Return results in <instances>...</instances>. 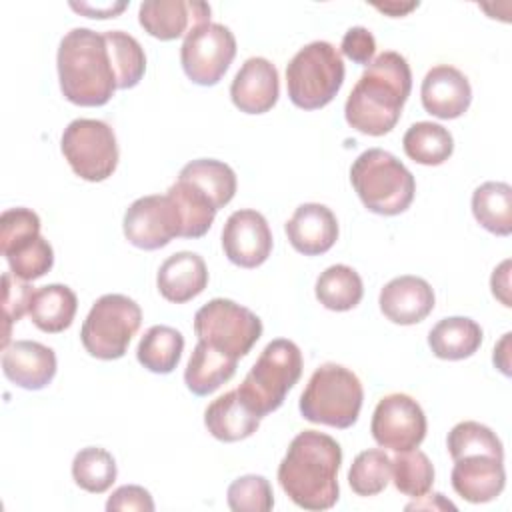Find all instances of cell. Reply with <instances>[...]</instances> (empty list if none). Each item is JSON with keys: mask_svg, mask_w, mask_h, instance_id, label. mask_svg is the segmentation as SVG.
<instances>
[{"mask_svg": "<svg viewBox=\"0 0 512 512\" xmlns=\"http://www.w3.org/2000/svg\"><path fill=\"white\" fill-rule=\"evenodd\" d=\"M236 362L238 360L198 340L184 370L186 388L196 396H208L216 392L224 382L234 376Z\"/></svg>", "mask_w": 512, "mask_h": 512, "instance_id": "cb8c5ba5", "label": "cell"}, {"mask_svg": "<svg viewBox=\"0 0 512 512\" xmlns=\"http://www.w3.org/2000/svg\"><path fill=\"white\" fill-rule=\"evenodd\" d=\"M204 426L220 442H238L258 430L260 416L246 406L238 390H230L208 404L204 410Z\"/></svg>", "mask_w": 512, "mask_h": 512, "instance_id": "603a6c76", "label": "cell"}, {"mask_svg": "<svg viewBox=\"0 0 512 512\" xmlns=\"http://www.w3.org/2000/svg\"><path fill=\"white\" fill-rule=\"evenodd\" d=\"M374 8L392 16V18H396V16H404L410 10L418 8V2H384V4H374Z\"/></svg>", "mask_w": 512, "mask_h": 512, "instance_id": "7dc6e473", "label": "cell"}, {"mask_svg": "<svg viewBox=\"0 0 512 512\" xmlns=\"http://www.w3.org/2000/svg\"><path fill=\"white\" fill-rule=\"evenodd\" d=\"M142 324L140 306L124 294L100 296L80 330V340L86 352L100 360L122 358L132 336Z\"/></svg>", "mask_w": 512, "mask_h": 512, "instance_id": "ba28073f", "label": "cell"}, {"mask_svg": "<svg viewBox=\"0 0 512 512\" xmlns=\"http://www.w3.org/2000/svg\"><path fill=\"white\" fill-rule=\"evenodd\" d=\"M482 344V328L466 316L442 318L428 332V346L436 358L464 360Z\"/></svg>", "mask_w": 512, "mask_h": 512, "instance_id": "d4e9b609", "label": "cell"}, {"mask_svg": "<svg viewBox=\"0 0 512 512\" xmlns=\"http://www.w3.org/2000/svg\"><path fill=\"white\" fill-rule=\"evenodd\" d=\"M116 460L114 456L98 446L82 448L72 460L74 482L92 494L106 492L116 482Z\"/></svg>", "mask_w": 512, "mask_h": 512, "instance_id": "e575fe53", "label": "cell"}, {"mask_svg": "<svg viewBox=\"0 0 512 512\" xmlns=\"http://www.w3.org/2000/svg\"><path fill=\"white\" fill-rule=\"evenodd\" d=\"M472 214L476 222L496 234L512 232V188L506 182H484L472 194Z\"/></svg>", "mask_w": 512, "mask_h": 512, "instance_id": "4316f807", "label": "cell"}, {"mask_svg": "<svg viewBox=\"0 0 512 512\" xmlns=\"http://www.w3.org/2000/svg\"><path fill=\"white\" fill-rule=\"evenodd\" d=\"M60 150L72 172L88 182L110 178L118 166L116 136L104 120H72L62 132Z\"/></svg>", "mask_w": 512, "mask_h": 512, "instance_id": "30bf717a", "label": "cell"}, {"mask_svg": "<svg viewBox=\"0 0 512 512\" xmlns=\"http://www.w3.org/2000/svg\"><path fill=\"white\" fill-rule=\"evenodd\" d=\"M194 332L200 342L238 360L262 336V320L246 306L228 298H214L194 314Z\"/></svg>", "mask_w": 512, "mask_h": 512, "instance_id": "9c48e42d", "label": "cell"}, {"mask_svg": "<svg viewBox=\"0 0 512 512\" xmlns=\"http://www.w3.org/2000/svg\"><path fill=\"white\" fill-rule=\"evenodd\" d=\"M106 510L108 512H124V510L152 512L154 500L146 488L136 484H126L112 492V496L106 502Z\"/></svg>", "mask_w": 512, "mask_h": 512, "instance_id": "7bdbcfd3", "label": "cell"}, {"mask_svg": "<svg viewBox=\"0 0 512 512\" xmlns=\"http://www.w3.org/2000/svg\"><path fill=\"white\" fill-rule=\"evenodd\" d=\"M392 480L398 492L422 498L434 484V466L422 450H404L392 458Z\"/></svg>", "mask_w": 512, "mask_h": 512, "instance_id": "8d00e7d4", "label": "cell"}, {"mask_svg": "<svg viewBox=\"0 0 512 512\" xmlns=\"http://www.w3.org/2000/svg\"><path fill=\"white\" fill-rule=\"evenodd\" d=\"M178 178L192 182L198 186L216 206V210L224 208L236 194V174L234 170L214 158H198L188 162Z\"/></svg>", "mask_w": 512, "mask_h": 512, "instance_id": "1f68e13d", "label": "cell"}, {"mask_svg": "<svg viewBox=\"0 0 512 512\" xmlns=\"http://www.w3.org/2000/svg\"><path fill=\"white\" fill-rule=\"evenodd\" d=\"M126 240L140 250H158L182 234V216L168 194L134 200L122 220Z\"/></svg>", "mask_w": 512, "mask_h": 512, "instance_id": "7c38bea8", "label": "cell"}, {"mask_svg": "<svg viewBox=\"0 0 512 512\" xmlns=\"http://www.w3.org/2000/svg\"><path fill=\"white\" fill-rule=\"evenodd\" d=\"M490 288L494 298H498L506 308L512 306L510 300V260H504L498 268H494L490 278Z\"/></svg>", "mask_w": 512, "mask_h": 512, "instance_id": "ee69618b", "label": "cell"}, {"mask_svg": "<svg viewBox=\"0 0 512 512\" xmlns=\"http://www.w3.org/2000/svg\"><path fill=\"white\" fill-rule=\"evenodd\" d=\"M502 462L504 460L488 454H472L454 460L450 472L454 492L472 504H484L498 498L506 484Z\"/></svg>", "mask_w": 512, "mask_h": 512, "instance_id": "ac0fdd59", "label": "cell"}, {"mask_svg": "<svg viewBox=\"0 0 512 512\" xmlns=\"http://www.w3.org/2000/svg\"><path fill=\"white\" fill-rule=\"evenodd\" d=\"M70 8L86 14L88 18H114L126 8V2H118V4H74L72 2Z\"/></svg>", "mask_w": 512, "mask_h": 512, "instance_id": "f6af8a7d", "label": "cell"}, {"mask_svg": "<svg viewBox=\"0 0 512 512\" xmlns=\"http://www.w3.org/2000/svg\"><path fill=\"white\" fill-rule=\"evenodd\" d=\"M362 294L364 286L360 274L346 264L328 266L316 280L318 302L334 312L356 308L362 300Z\"/></svg>", "mask_w": 512, "mask_h": 512, "instance_id": "f546056e", "label": "cell"}, {"mask_svg": "<svg viewBox=\"0 0 512 512\" xmlns=\"http://www.w3.org/2000/svg\"><path fill=\"white\" fill-rule=\"evenodd\" d=\"M32 294L34 290L26 280L16 278L12 272L2 274V310H4V324H6L2 348L8 346L10 324L18 322L30 310Z\"/></svg>", "mask_w": 512, "mask_h": 512, "instance_id": "ab89813d", "label": "cell"}, {"mask_svg": "<svg viewBox=\"0 0 512 512\" xmlns=\"http://www.w3.org/2000/svg\"><path fill=\"white\" fill-rule=\"evenodd\" d=\"M2 372L24 390H42L56 376V354L36 340H16L4 348Z\"/></svg>", "mask_w": 512, "mask_h": 512, "instance_id": "ffe728a7", "label": "cell"}, {"mask_svg": "<svg viewBox=\"0 0 512 512\" xmlns=\"http://www.w3.org/2000/svg\"><path fill=\"white\" fill-rule=\"evenodd\" d=\"M412 90L406 58L394 50L378 54L362 72L346 104V122L368 136L388 134L400 120Z\"/></svg>", "mask_w": 512, "mask_h": 512, "instance_id": "7a4b0ae2", "label": "cell"}, {"mask_svg": "<svg viewBox=\"0 0 512 512\" xmlns=\"http://www.w3.org/2000/svg\"><path fill=\"white\" fill-rule=\"evenodd\" d=\"M178 206L182 216V238H200L204 236L216 216L214 202L192 182L178 178L166 192Z\"/></svg>", "mask_w": 512, "mask_h": 512, "instance_id": "4dcf8cb0", "label": "cell"}, {"mask_svg": "<svg viewBox=\"0 0 512 512\" xmlns=\"http://www.w3.org/2000/svg\"><path fill=\"white\" fill-rule=\"evenodd\" d=\"M222 250L240 268H258L272 252V232L266 218L250 208L236 210L222 228Z\"/></svg>", "mask_w": 512, "mask_h": 512, "instance_id": "5bb4252c", "label": "cell"}, {"mask_svg": "<svg viewBox=\"0 0 512 512\" xmlns=\"http://www.w3.org/2000/svg\"><path fill=\"white\" fill-rule=\"evenodd\" d=\"M302 376V352L286 338H276L264 346L258 360L236 388L240 398L256 416L278 410L288 390Z\"/></svg>", "mask_w": 512, "mask_h": 512, "instance_id": "8992f818", "label": "cell"}, {"mask_svg": "<svg viewBox=\"0 0 512 512\" xmlns=\"http://www.w3.org/2000/svg\"><path fill=\"white\" fill-rule=\"evenodd\" d=\"M364 400L358 376L334 362L316 368L300 396L304 420L332 428H350L360 416Z\"/></svg>", "mask_w": 512, "mask_h": 512, "instance_id": "5b68a950", "label": "cell"}, {"mask_svg": "<svg viewBox=\"0 0 512 512\" xmlns=\"http://www.w3.org/2000/svg\"><path fill=\"white\" fill-rule=\"evenodd\" d=\"M344 74L340 52L326 40H314L286 64L288 98L302 110L324 108L342 88Z\"/></svg>", "mask_w": 512, "mask_h": 512, "instance_id": "52a82bcc", "label": "cell"}, {"mask_svg": "<svg viewBox=\"0 0 512 512\" xmlns=\"http://www.w3.org/2000/svg\"><path fill=\"white\" fill-rule=\"evenodd\" d=\"M280 80L276 66L262 56L248 58L230 84V98L244 114H264L278 102Z\"/></svg>", "mask_w": 512, "mask_h": 512, "instance_id": "2e32d148", "label": "cell"}, {"mask_svg": "<svg viewBox=\"0 0 512 512\" xmlns=\"http://www.w3.org/2000/svg\"><path fill=\"white\" fill-rule=\"evenodd\" d=\"M56 66L60 90L76 106H104L118 88L104 34L90 28H72L64 34Z\"/></svg>", "mask_w": 512, "mask_h": 512, "instance_id": "3957f363", "label": "cell"}, {"mask_svg": "<svg viewBox=\"0 0 512 512\" xmlns=\"http://www.w3.org/2000/svg\"><path fill=\"white\" fill-rule=\"evenodd\" d=\"M378 304L390 322L410 326L422 322L434 310V290L424 278L404 274L384 284Z\"/></svg>", "mask_w": 512, "mask_h": 512, "instance_id": "d6986e66", "label": "cell"}, {"mask_svg": "<svg viewBox=\"0 0 512 512\" xmlns=\"http://www.w3.org/2000/svg\"><path fill=\"white\" fill-rule=\"evenodd\" d=\"M510 332H506L500 342L494 346V354H492V360H494V366L504 374V376H510Z\"/></svg>", "mask_w": 512, "mask_h": 512, "instance_id": "bcb514c9", "label": "cell"}, {"mask_svg": "<svg viewBox=\"0 0 512 512\" xmlns=\"http://www.w3.org/2000/svg\"><path fill=\"white\" fill-rule=\"evenodd\" d=\"M156 286L162 298L174 304H184L196 298L208 286V268L204 258L188 250L168 256L158 268Z\"/></svg>", "mask_w": 512, "mask_h": 512, "instance_id": "7402d4cb", "label": "cell"}, {"mask_svg": "<svg viewBox=\"0 0 512 512\" xmlns=\"http://www.w3.org/2000/svg\"><path fill=\"white\" fill-rule=\"evenodd\" d=\"M236 56V38L224 24L194 28L182 42L180 62L184 74L198 86H214L222 80Z\"/></svg>", "mask_w": 512, "mask_h": 512, "instance_id": "8fae6325", "label": "cell"}, {"mask_svg": "<svg viewBox=\"0 0 512 512\" xmlns=\"http://www.w3.org/2000/svg\"><path fill=\"white\" fill-rule=\"evenodd\" d=\"M78 310V298L66 284H46L34 290L30 300V318L34 326L48 334L70 328Z\"/></svg>", "mask_w": 512, "mask_h": 512, "instance_id": "484cf974", "label": "cell"}, {"mask_svg": "<svg viewBox=\"0 0 512 512\" xmlns=\"http://www.w3.org/2000/svg\"><path fill=\"white\" fill-rule=\"evenodd\" d=\"M402 146L410 160L422 166H440L452 156L454 138L442 124L424 120L406 130Z\"/></svg>", "mask_w": 512, "mask_h": 512, "instance_id": "f1b7e54d", "label": "cell"}, {"mask_svg": "<svg viewBox=\"0 0 512 512\" xmlns=\"http://www.w3.org/2000/svg\"><path fill=\"white\" fill-rule=\"evenodd\" d=\"M228 508L234 512H268L274 506L272 486L264 476L246 474L236 478L226 492Z\"/></svg>", "mask_w": 512, "mask_h": 512, "instance_id": "f35d334b", "label": "cell"}, {"mask_svg": "<svg viewBox=\"0 0 512 512\" xmlns=\"http://www.w3.org/2000/svg\"><path fill=\"white\" fill-rule=\"evenodd\" d=\"M340 444L318 430L296 434L278 466V482L286 496L304 510H328L338 502Z\"/></svg>", "mask_w": 512, "mask_h": 512, "instance_id": "6da1fadb", "label": "cell"}, {"mask_svg": "<svg viewBox=\"0 0 512 512\" xmlns=\"http://www.w3.org/2000/svg\"><path fill=\"white\" fill-rule=\"evenodd\" d=\"M392 476V460L380 448H370L360 452L350 470L348 484L358 496H376L380 494Z\"/></svg>", "mask_w": 512, "mask_h": 512, "instance_id": "74e56055", "label": "cell"}, {"mask_svg": "<svg viewBox=\"0 0 512 512\" xmlns=\"http://www.w3.org/2000/svg\"><path fill=\"white\" fill-rule=\"evenodd\" d=\"M284 230L292 248L304 256L324 254L338 240V220L334 212L318 202L300 204Z\"/></svg>", "mask_w": 512, "mask_h": 512, "instance_id": "44dd1931", "label": "cell"}, {"mask_svg": "<svg viewBox=\"0 0 512 512\" xmlns=\"http://www.w3.org/2000/svg\"><path fill=\"white\" fill-rule=\"evenodd\" d=\"M426 416L422 406L408 394L384 396L372 414L370 432L380 448L404 452L418 448L426 436Z\"/></svg>", "mask_w": 512, "mask_h": 512, "instance_id": "4fadbf2b", "label": "cell"}, {"mask_svg": "<svg viewBox=\"0 0 512 512\" xmlns=\"http://www.w3.org/2000/svg\"><path fill=\"white\" fill-rule=\"evenodd\" d=\"M2 254L10 266V272L26 282L42 278L54 264V250L40 234L22 238L20 242L4 248Z\"/></svg>", "mask_w": 512, "mask_h": 512, "instance_id": "836d02e7", "label": "cell"}, {"mask_svg": "<svg viewBox=\"0 0 512 512\" xmlns=\"http://www.w3.org/2000/svg\"><path fill=\"white\" fill-rule=\"evenodd\" d=\"M138 22L150 36L168 42L210 24V6L200 0H146L138 8Z\"/></svg>", "mask_w": 512, "mask_h": 512, "instance_id": "9a60e30c", "label": "cell"}, {"mask_svg": "<svg viewBox=\"0 0 512 512\" xmlns=\"http://www.w3.org/2000/svg\"><path fill=\"white\" fill-rule=\"evenodd\" d=\"M340 48H342V54L352 62L368 66L376 54V40L368 28L352 26L342 36Z\"/></svg>", "mask_w": 512, "mask_h": 512, "instance_id": "b9f144b4", "label": "cell"}, {"mask_svg": "<svg viewBox=\"0 0 512 512\" xmlns=\"http://www.w3.org/2000/svg\"><path fill=\"white\" fill-rule=\"evenodd\" d=\"M184 336L166 324L150 326L138 342V362L154 374H170L182 356Z\"/></svg>", "mask_w": 512, "mask_h": 512, "instance_id": "83f0119b", "label": "cell"}, {"mask_svg": "<svg viewBox=\"0 0 512 512\" xmlns=\"http://www.w3.org/2000/svg\"><path fill=\"white\" fill-rule=\"evenodd\" d=\"M40 234V218L34 210L18 206L8 208L0 216V250L20 242L22 238Z\"/></svg>", "mask_w": 512, "mask_h": 512, "instance_id": "60d3db41", "label": "cell"}, {"mask_svg": "<svg viewBox=\"0 0 512 512\" xmlns=\"http://www.w3.org/2000/svg\"><path fill=\"white\" fill-rule=\"evenodd\" d=\"M104 40L108 46L110 62L116 74V84L120 90L134 88L146 70V54L140 42L122 30L104 32Z\"/></svg>", "mask_w": 512, "mask_h": 512, "instance_id": "d6a6232c", "label": "cell"}, {"mask_svg": "<svg viewBox=\"0 0 512 512\" xmlns=\"http://www.w3.org/2000/svg\"><path fill=\"white\" fill-rule=\"evenodd\" d=\"M446 446L452 460H458L462 456H472V454H488L498 460H504V448L496 432L486 424H480L474 420L458 422L448 432Z\"/></svg>", "mask_w": 512, "mask_h": 512, "instance_id": "d590c367", "label": "cell"}, {"mask_svg": "<svg viewBox=\"0 0 512 512\" xmlns=\"http://www.w3.org/2000/svg\"><path fill=\"white\" fill-rule=\"evenodd\" d=\"M350 182L364 208L380 216L402 214L416 194L412 172L382 148H368L352 162Z\"/></svg>", "mask_w": 512, "mask_h": 512, "instance_id": "277c9868", "label": "cell"}, {"mask_svg": "<svg viewBox=\"0 0 512 512\" xmlns=\"http://www.w3.org/2000/svg\"><path fill=\"white\" fill-rule=\"evenodd\" d=\"M420 98L428 114L440 120H454L468 110L472 102V88L458 68L438 64L426 72L420 86Z\"/></svg>", "mask_w": 512, "mask_h": 512, "instance_id": "e0dca14e", "label": "cell"}]
</instances>
